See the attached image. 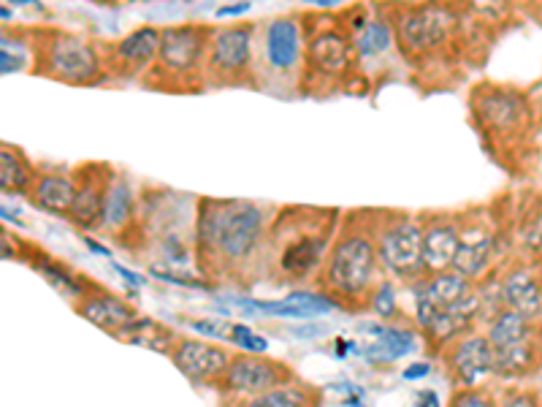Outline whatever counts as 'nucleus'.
Here are the masks:
<instances>
[{"label": "nucleus", "instance_id": "12", "mask_svg": "<svg viewBox=\"0 0 542 407\" xmlns=\"http://www.w3.org/2000/svg\"><path fill=\"white\" fill-rule=\"evenodd\" d=\"M296 375L290 370L288 364H282L277 359H269L263 353H247V356H234L228 370L217 383V389L225 394H234V397H247L253 399L258 394L293 383Z\"/></svg>", "mask_w": 542, "mask_h": 407}, {"label": "nucleus", "instance_id": "7", "mask_svg": "<svg viewBox=\"0 0 542 407\" xmlns=\"http://www.w3.org/2000/svg\"><path fill=\"white\" fill-rule=\"evenodd\" d=\"M307 33V55H304V79L301 90H307L309 82L318 85L337 87L347 85V79L356 74V44L353 33L347 30L345 19H337L328 25L318 22L315 30L304 25Z\"/></svg>", "mask_w": 542, "mask_h": 407}, {"label": "nucleus", "instance_id": "42", "mask_svg": "<svg viewBox=\"0 0 542 407\" xmlns=\"http://www.w3.org/2000/svg\"><path fill=\"white\" fill-rule=\"evenodd\" d=\"M415 407H440V399H437V391H421L418 394V405Z\"/></svg>", "mask_w": 542, "mask_h": 407}, {"label": "nucleus", "instance_id": "32", "mask_svg": "<svg viewBox=\"0 0 542 407\" xmlns=\"http://www.w3.org/2000/svg\"><path fill=\"white\" fill-rule=\"evenodd\" d=\"M114 337L155 353H171L179 340L174 329H169V326H163V323L158 321H152V318H144V315H139L136 321L128 323V326H125L122 332L114 334Z\"/></svg>", "mask_w": 542, "mask_h": 407}, {"label": "nucleus", "instance_id": "27", "mask_svg": "<svg viewBox=\"0 0 542 407\" xmlns=\"http://www.w3.org/2000/svg\"><path fill=\"white\" fill-rule=\"evenodd\" d=\"M28 256H30V266L36 269L38 275L44 277V280H47L55 291H60L63 296H71L74 302H79V299H82L90 288H93L90 280H85L82 275H76L71 266L60 264L57 258L36 250V245H28Z\"/></svg>", "mask_w": 542, "mask_h": 407}, {"label": "nucleus", "instance_id": "31", "mask_svg": "<svg viewBox=\"0 0 542 407\" xmlns=\"http://www.w3.org/2000/svg\"><path fill=\"white\" fill-rule=\"evenodd\" d=\"M542 367V351L537 340L521 342V345H510V348H496L494 375L496 378L515 380L537 375Z\"/></svg>", "mask_w": 542, "mask_h": 407}, {"label": "nucleus", "instance_id": "43", "mask_svg": "<svg viewBox=\"0 0 542 407\" xmlns=\"http://www.w3.org/2000/svg\"><path fill=\"white\" fill-rule=\"evenodd\" d=\"M301 3H309L315 9H334V6H342L347 0H301Z\"/></svg>", "mask_w": 542, "mask_h": 407}, {"label": "nucleus", "instance_id": "49", "mask_svg": "<svg viewBox=\"0 0 542 407\" xmlns=\"http://www.w3.org/2000/svg\"><path fill=\"white\" fill-rule=\"evenodd\" d=\"M537 394H540V399H542V367H540V372H537Z\"/></svg>", "mask_w": 542, "mask_h": 407}, {"label": "nucleus", "instance_id": "1", "mask_svg": "<svg viewBox=\"0 0 542 407\" xmlns=\"http://www.w3.org/2000/svg\"><path fill=\"white\" fill-rule=\"evenodd\" d=\"M266 237V212L244 199H201L196 207V239L201 253L225 264H242L255 256Z\"/></svg>", "mask_w": 542, "mask_h": 407}, {"label": "nucleus", "instance_id": "8", "mask_svg": "<svg viewBox=\"0 0 542 407\" xmlns=\"http://www.w3.org/2000/svg\"><path fill=\"white\" fill-rule=\"evenodd\" d=\"M255 22H231L212 30L206 52V87H255Z\"/></svg>", "mask_w": 542, "mask_h": 407}, {"label": "nucleus", "instance_id": "20", "mask_svg": "<svg viewBox=\"0 0 542 407\" xmlns=\"http://www.w3.org/2000/svg\"><path fill=\"white\" fill-rule=\"evenodd\" d=\"M76 313L82 315L85 321L95 323L98 329H103V332H109L114 337L117 332H122L128 323H133L136 318H139V313L133 310L131 304L125 302V299H120V296L109 294L106 288H90L79 302H74Z\"/></svg>", "mask_w": 542, "mask_h": 407}, {"label": "nucleus", "instance_id": "9", "mask_svg": "<svg viewBox=\"0 0 542 407\" xmlns=\"http://www.w3.org/2000/svg\"><path fill=\"white\" fill-rule=\"evenodd\" d=\"M391 19L393 28H396V44L407 57H423L429 52H437L458 30L456 9L437 3V0L404 6L399 14L391 11Z\"/></svg>", "mask_w": 542, "mask_h": 407}, {"label": "nucleus", "instance_id": "10", "mask_svg": "<svg viewBox=\"0 0 542 407\" xmlns=\"http://www.w3.org/2000/svg\"><path fill=\"white\" fill-rule=\"evenodd\" d=\"M388 220L374 231L380 264L402 280H421L426 277L423 266V220L412 215H393L385 212Z\"/></svg>", "mask_w": 542, "mask_h": 407}, {"label": "nucleus", "instance_id": "4", "mask_svg": "<svg viewBox=\"0 0 542 407\" xmlns=\"http://www.w3.org/2000/svg\"><path fill=\"white\" fill-rule=\"evenodd\" d=\"M30 49H33L30 71L36 76H47L74 87H95L109 79L101 44L79 33L60 28H33Z\"/></svg>", "mask_w": 542, "mask_h": 407}, {"label": "nucleus", "instance_id": "47", "mask_svg": "<svg viewBox=\"0 0 542 407\" xmlns=\"http://www.w3.org/2000/svg\"><path fill=\"white\" fill-rule=\"evenodd\" d=\"M0 17H3V22H9V17H11L9 3H3V6H0Z\"/></svg>", "mask_w": 542, "mask_h": 407}, {"label": "nucleus", "instance_id": "48", "mask_svg": "<svg viewBox=\"0 0 542 407\" xmlns=\"http://www.w3.org/2000/svg\"><path fill=\"white\" fill-rule=\"evenodd\" d=\"M534 340H537V345H540V351H542V321L537 323V332H534Z\"/></svg>", "mask_w": 542, "mask_h": 407}, {"label": "nucleus", "instance_id": "15", "mask_svg": "<svg viewBox=\"0 0 542 407\" xmlns=\"http://www.w3.org/2000/svg\"><path fill=\"white\" fill-rule=\"evenodd\" d=\"M169 356L174 361V367L198 386H217L225 370H228L231 359H234V353L225 351L223 345L190 340V337H179Z\"/></svg>", "mask_w": 542, "mask_h": 407}, {"label": "nucleus", "instance_id": "11", "mask_svg": "<svg viewBox=\"0 0 542 407\" xmlns=\"http://www.w3.org/2000/svg\"><path fill=\"white\" fill-rule=\"evenodd\" d=\"M472 117L483 128L486 136H521L532 125V104L526 101L524 93H518L513 87L483 85L472 93Z\"/></svg>", "mask_w": 542, "mask_h": 407}, {"label": "nucleus", "instance_id": "13", "mask_svg": "<svg viewBox=\"0 0 542 407\" xmlns=\"http://www.w3.org/2000/svg\"><path fill=\"white\" fill-rule=\"evenodd\" d=\"M160 38H163V28L141 25L120 41L103 44L101 49L109 79H144L158 60Z\"/></svg>", "mask_w": 542, "mask_h": 407}, {"label": "nucleus", "instance_id": "21", "mask_svg": "<svg viewBox=\"0 0 542 407\" xmlns=\"http://www.w3.org/2000/svg\"><path fill=\"white\" fill-rule=\"evenodd\" d=\"M76 199V180L74 171L63 169H38L36 185L30 190L28 201L41 212L57 215V218H68L74 209Z\"/></svg>", "mask_w": 542, "mask_h": 407}, {"label": "nucleus", "instance_id": "33", "mask_svg": "<svg viewBox=\"0 0 542 407\" xmlns=\"http://www.w3.org/2000/svg\"><path fill=\"white\" fill-rule=\"evenodd\" d=\"M534 332H537V323H534L532 318L502 307V310L491 318L486 337L494 348H510V345H521V342L534 340Z\"/></svg>", "mask_w": 542, "mask_h": 407}, {"label": "nucleus", "instance_id": "38", "mask_svg": "<svg viewBox=\"0 0 542 407\" xmlns=\"http://www.w3.org/2000/svg\"><path fill=\"white\" fill-rule=\"evenodd\" d=\"M499 407H542V399L534 391H510Z\"/></svg>", "mask_w": 542, "mask_h": 407}, {"label": "nucleus", "instance_id": "6", "mask_svg": "<svg viewBox=\"0 0 542 407\" xmlns=\"http://www.w3.org/2000/svg\"><path fill=\"white\" fill-rule=\"evenodd\" d=\"M304 55H307V33L304 22L293 14H282L269 22H263L261 44L255 55V79L258 90L263 79H271V87H301L304 79Z\"/></svg>", "mask_w": 542, "mask_h": 407}, {"label": "nucleus", "instance_id": "40", "mask_svg": "<svg viewBox=\"0 0 542 407\" xmlns=\"http://www.w3.org/2000/svg\"><path fill=\"white\" fill-rule=\"evenodd\" d=\"M429 364H426V361H415V364H410V367H407V370L402 372V378L404 380H418V378H426V375H429Z\"/></svg>", "mask_w": 542, "mask_h": 407}, {"label": "nucleus", "instance_id": "19", "mask_svg": "<svg viewBox=\"0 0 542 407\" xmlns=\"http://www.w3.org/2000/svg\"><path fill=\"white\" fill-rule=\"evenodd\" d=\"M458 245H461V228L450 215H429L423 220V266L426 275H440L453 269Z\"/></svg>", "mask_w": 542, "mask_h": 407}, {"label": "nucleus", "instance_id": "2", "mask_svg": "<svg viewBox=\"0 0 542 407\" xmlns=\"http://www.w3.org/2000/svg\"><path fill=\"white\" fill-rule=\"evenodd\" d=\"M339 212L315 207H285L277 212L269 231L271 247H277V266L293 283L315 275L326 264L331 239L337 231Z\"/></svg>", "mask_w": 542, "mask_h": 407}, {"label": "nucleus", "instance_id": "23", "mask_svg": "<svg viewBox=\"0 0 542 407\" xmlns=\"http://www.w3.org/2000/svg\"><path fill=\"white\" fill-rule=\"evenodd\" d=\"M353 44H356L358 60H377L385 57L396 44V28H393L391 11L369 9V17L353 30Z\"/></svg>", "mask_w": 542, "mask_h": 407}, {"label": "nucleus", "instance_id": "41", "mask_svg": "<svg viewBox=\"0 0 542 407\" xmlns=\"http://www.w3.org/2000/svg\"><path fill=\"white\" fill-rule=\"evenodd\" d=\"M114 272H117V275H120V277H125V280H128V283H131V285H144V283H147V280H144V277L136 275V272H131V269H128V266L114 264Z\"/></svg>", "mask_w": 542, "mask_h": 407}, {"label": "nucleus", "instance_id": "36", "mask_svg": "<svg viewBox=\"0 0 542 407\" xmlns=\"http://www.w3.org/2000/svg\"><path fill=\"white\" fill-rule=\"evenodd\" d=\"M369 310L377 313L385 321H391L399 315V304H396V291H393L391 283H380L374 288L372 299H369Z\"/></svg>", "mask_w": 542, "mask_h": 407}, {"label": "nucleus", "instance_id": "30", "mask_svg": "<svg viewBox=\"0 0 542 407\" xmlns=\"http://www.w3.org/2000/svg\"><path fill=\"white\" fill-rule=\"evenodd\" d=\"M187 326L198 334H206V337H217V340H225L242 348L247 353H266L269 351V340L263 334L253 332L250 326L234 321H217V318H204V321H187Z\"/></svg>", "mask_w": 542, "mask_h": 407}, {"label": "nucleus", "instance_id": "18", "mask_svg": "<svg viewBox=\"0 0 542 407\" xmlns=\"http://www.w3.org/2000/svg\"><path fill=\"white\" fill-rule=\"evenodd\" d=\"M361 340H356V353L372 364H393L415 351V332L396 329L388 323H364Z\"/></svg>", "mask_w": 542, "mask_h": 407}, {"label": "nucleus", "instance_id": "46", "mask_svg": "<svg viewBox=\"0 0 542 407\" xmlns=\"http://www.w3.org/2000/svg\"><path fill=\"white\" fill-rule=\"evenodd\" d=\"M14 6L17 3H25V6H30V9H36V11H44V6H41V0H11Z\"/></svg>", "mask_w": 542, "mask_h": 407}, {"label": "nucleus", "instance_id": "14", "mask_svg": "<svg viewBox=\"0 0 542 407\" xmlns=\"http://www.w3.org/2000/svg\"><path fill=\"white\" fill-rule=\"evenodd\" d=\"M117 171L109 166V163H82L79 169H74L76 180V199L74 209L68 220L79 228H98L101 226L103 204H106V196H109V188H112Z\"/></svg>", "mask_w": 542, "mask_h": 407}, {"label": "nucleus", "instance_id": "22", "mask_svg": "<svg viewBox=\"0 0 542 407\" xmlns=\"http://www.w3.org/2000/svg\"><path fill=\"white\" fill-rule=\"evenodd\" d=\"M225 302L239 304L244 310H258L263 315H274V318H315V315L331 313L337 304L331 302L323 291H293L285 299L277 302H261V299H225Z\"/></svg>", "mask_w": 542, "mask_h": 407}, {"label": "nucleus", "instance_id": "16", "mask_svg": "<svg viewBox=\"0 0 542 407\" xmlns=\"http://www.w3.org/2000/svg\"><path fill=\"white\" fill-rule=\"evenodd\" d=\"M472 288V280L461 277L458 272H440V275H426L415 285V321L423 332L429 329L434 318L456 304L458 299H464Z\"/></svg>", "mask_w": 542, "mask_h": 407}, {"label": "nucleus", "instance_id": "45", "mask_svg": "<svg viewBox=\"0 0 542 407\" xmlns=\"http://www.w3.org/2000/svg\"><path fill=\"white\" fill-rule=\"evenodd\" d=\"M93 3H101V6H128V3H136V0H93Z\"/></svg>", "mask_w": 542, "mask_h": 407}, {"label": "nucleus", "instance_id": "17", "mask_svg": "<svg viewBox=\"0 0 542 407\" xmlns=\"http://www.w3.org/2000/svg\"><path fill=\"white\" fill-rule=\"evenodd\" d=\"M496 348L488 337H461L448 351V370L458 389H475L477 383L494 375Z\"/></svg>", "mask_w": 542, "mask_h": 407}, {"label": "nucleus", "instance_id": "26", "mask_svg": "<svg viewBox=\"0 0 542 407\" xmlns=\"http://www.w3.org/2000/svg\"><path fill=\"white\" fill-rule=\"evenodd\" d=\"M491 256H494V237L486 228H467V231H461V245H458L456 261H453V272L475 283L477 277L486 275Z\"/></svg>", "mask_w": 542, "mask_h": 407}, {"label": "nucleus", "instance_id": "5", "mask_svg": "<svg viewBox=\"0 0 542 407\" xmlns=\"http://www.w3.org/2000/svg\"><path fill=\"white\" fill-rule=\"evenodd\" d=\"M212 30L215 28L201 25V22L163 28L158 60H155L150 74L144 76V85L152 87V90H166V93H198V90H204L206 52H209Z\"/></svg>", "mask_w": 542, "mask_h": 407}, {"label": "nucleus", "instance_id": "39", "mask_svg": "<svg viewBox=\"0 0 542 407\" xmlns=\"http://www.w3.org/2000/svg\"><path fill=\"white\" fill-rule=\"evenodd\" d=\"M247 9H250V3H247V0H239V3H234V6H220V9L215 11V17L217 19L239 17V14H244Z\"/></svg>", "mask_w": 542, "mask_h": 407}, {"label": "nucleus", "instance_id": "35", "mask_svg": "<svg viewBox=\"0 0 542 407\" xmlns=\"http://www.w3.org/2000/svg\"><path fill=\"white\" fill-rule=\"evenodd\" d=\"M244 407H318V394L293 380V383H285V386H277L266 394L247 399Z\"/></svg>", "mask_w": 542, "mask_h": 407}, {"label": "nucleus", "instance_id": "44", "mask_svg": "<svg viewBox=\"0 0 542 407\" xmlns=\"http://www.w3.org/2000/svg\"><path fill=\"white\" fill-rule=\"evenodd\" d=\"M85 245L90 247V250H93V253H98V256H112V250H109V247H103L101 242H95V239L85 237Z\"/></svg>", "mask_w": 542, "mask_h": 407}, {"label": "nucleus", "instance_id": "29", "mask_svg": "<svg viewBox=\"0 0 542 407\" xmlns=\"http://www.w3.org/2000/svg\"><path fill=\"white\" fill-rule=\"evenodd\" d=\"M136 212H139V201H136L133 185L122 174H117L112 188H109V196H106V204H103L101 226L98 228L120 234L122 228H131Z\"/></svg>", "mask_w": 542, "mask_h": 407}, {"label": "nucleus", "instance_id": "24", "mask_svg": "<svg viewBox=\"0 0 542 407\" xmlns=\"http://www.w3.org/2000/svg\"><path fill=\"white\" fill-rule=\"evenodd\" d=\"M499 307L537 318L542 313V283L532 269H513L499 285Z\"/></svg>", "mask_w": 542, "mask_h": 407}, {"label": "nucleus", "instance_id": "25", "mask_svg": "<svg viewBox=\"0 0 542 407\" xmlns=\"http://www.w3.org/2000/svg\"><path fill=\"white\" fill-rule=\"evenodd\" d=\"M480 313H483V296L477 294V291H469L464 299H458L456 304L445 307L423 334H426L429 342H434V345H445V342L453 340L456 334L467 332Z\"/></svg>", "mask_w": 542, "mask_h": 407}, {"label": "nucleus", "instance_id": "37", "mask_svg": "<svg viewBox=\"0 0 542 407\" xmlns=\"http://www.w3.org/2000/svg\"><path fill=\"white\" fill-rule=\"evenodd\" d=\"M448 407H499V402L488 391H480L475 386V389H458Z\"/></svg>", "mask_w": 542, "mask_h": 407}, {"label": "nucleus", "instance_id": "28", "mask_svg": "<svg viewBox=\"0 0 542 407\" xmlns=\"http://www.w3.org/2000/svg\"><path fill=\"white\" fill-rule=\"evenodd\" d=\"M38 169L30 163V158L19 147L3 144L0 147V190L6 196H25L36 185Z\"/></svg>", "mask_w": 542, "mask_h": 407}, {"label": "nucleus", "instance_id": "34", "mask_svg": "<svg viewBox=\"0 0 542 407\" xmlns=\"http://www.w3.org/2000/svg\"><path fill=\"white\" fill-rule=\"evenodd\" d=\"M33 66V49H30V33H14L3 30L0 36V71L3 76L19 74Z\"/></svg>", "mask_w": 542, "mask_h": 407}, {"label": "nucleus", "instance_id": "3", "mask_svg": "<svg viewBox=\"0 0 542 407\" xmlns=\"http://www.w3.org/2000/svg\"><path fill=\"white\" fill-rule=\"evenodd\" d=\"M377 266L380 253L374 242L372 226H353L347 223L337 242L331 245L320 272L323 294L337 307H358L372 299L377 288Z\"/></svg>", "mask_w": 542, "mask_h": 407}]
</instances>
